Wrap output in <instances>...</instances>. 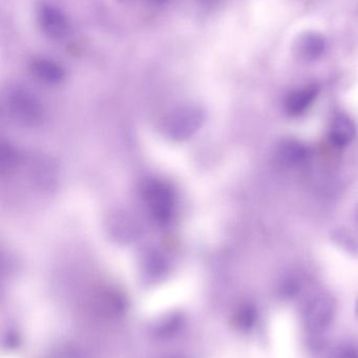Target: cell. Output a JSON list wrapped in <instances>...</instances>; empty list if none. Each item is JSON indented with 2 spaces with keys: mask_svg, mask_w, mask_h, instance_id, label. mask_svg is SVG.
I'll list each match as a JSON object with an SVG mask.
<instances>
[{
  "mask_svg": "<svg viewBox=\"0 0 358 358\" xmlns=\"http://www.w3.org/2000/svg\"><path fill=\"white\" fill-rule=\"evenodd\" d=\"M334 304L327 294H317L307 303L304 319L307 327L312 331L324 330L333 319Z\"/></svg>",
  "mask_w": 358,
  "mask_h": 358,
  "instance_id": "obj_4",
  "label": "cell"
},
{
  "mask_svg": "<svg viewBox=\"0 0 358 358\" xmlns=\"http://www.w3.org/2000/svg\"><path fill=\"white\" fill-rule=\"evenodd\" d=\"M205 122L201 107L185 105L172 110L163 122V131L170 140L185 141L195 136Z\"/></svg>",
  "mask_w": 358,
  "mask_h": 358,
  "instance_id": "obj_2",
  "label": "cell"
},
{
  "mask_svg": "<svg viewBox=\"0 0 358 358\" xmlns=\"http://www.w3.org/2000/svg\"><path fill=\"white\" fill-rule=\"evenodd\" d=\"M256 320V313L254 307L249 305L241 307L235 315V325L239 329L248 330L254 325Z\"/></svg>",
  "mask_w": 358,
  "mask_h": 358,
  "instance_id": "obj_13",
  "label": "cell"
},
{
  "mask_svg": "<svg viewBox=\"0 0 358 358\" xmlns=\"http://www.w3.org/2000/svg\"><path fill=\"white\" fill-rule=\"evenodd\" d=\"M153 1H155V2H165V1H167V0H153Z\"/></svg>",
  "mask_w": 358,
  "mask_h": 358,
  "instance_id": "obj_17",
  "label": "cell"
},
{
  "mask_svg": "<svg viewBox=\"0 0 358 358\" xmlns=\"http://www.w3.org/2000/svg\"><path fill=\"white\" fill-rule=\"evenodd\" d=\"M330 358H358V353L350 347H340L332 352Z\"/></svg>",
  "mask_w": 358,
  "mask_h": 358,
  "instance_id": "obj_16",
  "label": "cell"
},
{
  "mask_svg": "<svg viewBox=\"0 0 358 358\" xmlns=\"http://www.w3.org/2000/svg\"><path fill=\"white\" fill-rule=\"evenodd\" d=\"M31 71L39 81L50 85H56L65 77L64 69L56 61L46 58H38L32 61Z\"/></svg>",
  "mask_w": 358,
  "mask_h": 358,
  "instance_id": "obj_11",
  "label": "cell"
},
{
  "mask_svg": "<svg viewBox=\"0 0 358 358\" xmlns=\"http://www.w3.org/2000/svg\"><path fill=\"white\" fill-rule=\"evenodd\" d=\"M38 23L44 35L52 40L63 39L69 31L67 15L53 4L44 3L40 6L38 10Z\"/></svg>",
  "mask_w": 358,
  "mask_h": 358,
  "instance_id": "obj_6",
  "label": "cell"
},
{
  "mask_svg": "<svg viewBox=\"0 0 358 358\" xmlns=\"http://www.w3.org/2000/svg\"><path fill=\"white\" fill-rule=\"evenodd\" d=\"M34 180L36 181L40 187L43 189H50L54 187L55 181H56V168L53 163H50L48 159H38L33 164Z\"/></svg>",
  "mask_w": 358,
  "mask_h": 358,
  "instance_id": "obj_12",
  "label": "cell"
},
{
  "mask_svg": "<svg viewBox=\"0 0 358 358\" xmlns=\"http://www.w3.org/2000/svg\"><path fill=\"white\" fill-rule=\"evenodd\" d=\"M321 88L312 83L292 90L284 100V110L289 117H298L306 113L317 101Z\"/></svg>",
  "mask_w": 358,
  "mask_h": 358,
  "instance_id": "obj_7",
  "label": "cell"
},
{
  "mask_svg": "<svg viewBox=\"0 0 358 358\" xmlns=\"http://www.w3.org/2000/svg\"><path fill=\"white\" fill-rule=\"evenodd\" d=\"M357 315H358V301H357Z\"/></svg>",
  "mask_w": 358,
  "mask_h": 358,
  "instance_id": "obj_19",
  "label": "cell"
},
{
  "mask_svg": "<svg viewBox=\"0 0 358 358\" xmlns=\"http://www.w3.org/2000/svg\"><path fill=\"white\" fill-rule=\"evenodd\" d=\"M121 2H130L132 1V0H120Z\"/></svg>",
  "mask_w": 358,
  "mask_h": 358,
  "instance_id": "obj_18",
  "label": "cell"
},
{
  "mask_svg": "<svg viewBox=\"0 0 358 358\" xmlns=\"http://www.w3.org/2000/svg\"><path fill=\"white\" fill-rule=\"evenodd\" d=\"M109 236L119 243H130L138 239L141 233L140 223L132 213L117 210L107 220Z\"/></svg>",
  "mask_w": 358,
  "mask_h": 358,
  "instance_id": "obj_5",
  "label": "cell"
},
{
  "mask_svg": "<svg viewBox=\"0 0 358 358\" xmlns=\"http://www.w3.org/2000/svg\"><path fill=\"white\" fill-rule=\"evenodd\" d=\"M6 105L13 121L22 127H37L43 121V105L27 88L15 87L11 90L6 96Z\"/></svg>",
  "mask_w": 358,
  "mask_h": 358,
  "instance_id": "obj_1",
  "label": "cell"
},
{
  "mask_svg": "<svg viewBox=\"0 0 358 358\" xmlns=\"http://www.w3.org/2000/svg\"><path fill=\"white\" fill-rule=\"evenodd\" d=\"M333 240L338 245L351 254H358V242L350 233L346 231H336L333 234Z\"/></svg>",
  "mask_w": 358,
  "mask_h": 358,
  "instance_id": "obj_14",
  "label": "cell"
},
{
  "mask_svg": "<svg viewBox=\"0 0 358 358\" xmlns=\"http://www.w3.org/2000/svg\"><path fill=\"white\" fill-rule=\"evenodd\" d=\"M144 199L153 220L159 225L168 224L174 216L176 204L172 187L163 181H151L145 185Z\"/></svg>",
  "mask_w": 358,
  "mask_h": 358,
  "instance_id": "obj_3",
  "label": "cell"
},
{
  "mask_svg": "<svg viewBox=\"0 0 358 358\" xmlns=\"http://www.w3.org/2000/svg\"><path fill=\"white\" fill-rule=\"evenodd\" d=\"M327 50V41L321 34L309 31L303 34L296 42V52L302 60L315 62L324 56Z\"/></svg>",
  "mask_w": 358,
  "mask_h": 358,
  "instance_id": "obj_10",
  "label": "cell"
},
{
  "mask_svg": "<svg viewBox=\"0 0 358 358\" xmlns=\"http://www.w3.org/2000/svg\"><path fill=\"white\" fill-rule=\"evenodd\" d=\"M0 153H1V155H0V164H1L2 172L8 171L16 164V152L8 145H2Z\"/></svg>",
  "mask_w": 358,
  "mask_h": 358,
  "instance_id": "obj_15",
  "label": "cell"
},
{
  "mask_svg": "<svg viewBox=\"0 0 358 358\" xmlns=\"http://www.w3.org/2000/svg\"><path fill=\"white\" fill-rule=\"evenodd\" d=\"M310 149L304 143L294 138H284L277 145L275 155L282 165L296 167L308 161Z\"/></svg>",
  "mask_w": 358,
  "mask_h": 358,
  "instance_id": "obj_8",
  "label": "cell"
},
{
  "mask_svg": "<svg viewBox=\"0 0 358 358\" xmlns=\"http://www.w3.org/2000/svg\"><path fill=\"white\" fill-rule=\"evenodd\" d=\"M357 222H358V208H357Z\"/></svg>",
  "mask_w": 358,
  "mask_h": 358,
  "instance_id": "obj_20",
  "label": "cell"
},
{
  "mask_svg": "<svg viewBox=\"0 0 358 358\" xmlns=\"http://www.w3.org/2000/svg\"><path fill=\"white\" fill-rule=\"evenodd\" d=\"M357 132L354 121L347 113H338L330 122L328 136L332 145L338 148H344L353 142Z\"/></svg>",
  "mask_w": 358,
  "mask_h": 358,
  "instance_id": "obj_9",
  "label": "cell"
}]
</instances>
